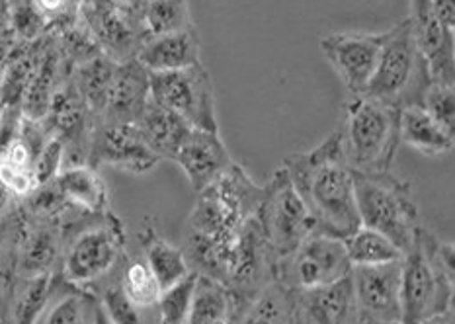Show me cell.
I'll use <instances>...</instances> for the list:
<instances>
[{"instance_id": "22", "label": "cell", "mask_w": 455, "mask_h": 324, "mask_svg": "<svg viewBox=\"0 0 455 324\" xmlns=\"http://www.w3.org/2000/svg\"><path fill=\"white\" fill-rule=\"evenodd\" d=\"M401 145L424 156H443L453 149L455 135L448 133L422 106L401 107L399 115Z\"/></svg>"}, {"instance_id": "37", "label": "cell", "mask_w": 455, "mask_h": 324, "mask_svg": "<svg viewBox=\"0 0 455 324\" xmlns=\"http://www.w3.org/2000/svg\"><path fill=\"white\" fill-rule=\"evenodd\" d=\"M100 303L114 324H147L145 315H143L145 311L135 307L133 303L124 296L120 286L106 289Z\"/></svg>"}, {"instance_id": "4", "label": "cell", "mask_w": 455, "mask_h": 324, "mask_svg": "<svg viewBox=\"0 0 455 324\" xmlns=\"http://www.w3.org/2000/svg\"><path fill=\"white\" fill-rule=\"evenodd\" d=\"M401 110L365 94L350 96L339 125L340 146L352 172H389L401 146Z\"/></svg>"}, {"instance_id": "19", "label": "cell", "mask_w": 455, "mask_h": 324, "mask_svg": "<svg viewBox=\"0 0 455 324\" xmlns=\"http://www.w3.org/2000/svg\"><path fill=\"white\" fill-rule=\"evenodd\" d=\"M149 98V73H147V68L137 59L117 63L110 91H108L106 106L96 120L137 122Z\"/></svg>"}, {"instance_id": "2", "label": "cell", "mask_w": 455, "mask_h": 324, "mask_svg": "<svg viewBox=\"0 0 455 324\" xmlns=\"http://www.w3.org/2000/svg\"><path fill=\"white\" fill-rule=\"evenodd\" d=\"M282 166L315 221V231L346 239L360 227L354 176L346 162L339 131L315 149L285 156Z\"/></svg>"}, {"instance_id": "42", "label": "cell", "mask_w": 455, "mask_h": 324, "mask_svg": "<svg viewBox=\"0 0 455 324\" xmlns=\"http://www.w3.org/2000/svg\"><path fill=\"white\" fill-rule=\"evenodd\" d=\"M12 200H16V198H12V195H10V194L3 188V186H0V217H4L8 208H10V203H12Z\"/></svg>"}, {"instance_id": "5", "label": "cell", "mask_w": 455, "mask_h": 324, "mask_svg": "<svg viewBox=\"0 0 455 324\" xmlns=\"http://www.w3.org/2000/svg\"><path fill=\"white\" fill-rule=\"evenodd\" d=\"M430 83L427 59L414 37L411 18L383 32L378 65L363 94L401 110L420 106Z\"/></svg>"}, {"instance_id": "26", "label": "cell", "mask_w": 455, "mask_h": 324, "mask_svg": "<svg viewBox=\"0 0 455 324\" xmlns=\"http://www.w3.org/2000/svg\"><path fill=\"white\" fill-rule=\"evenodd\" d=\"M116 61L104 53H98L86 61L78 63L71 75V81L86 104L92 117L102 114L106 106L108 91H110L112 76L116 71Z\"/></svg>"}, {"instance_id": "36", "label": "cell", "mask_w": 455, "mask_h": 324, "mask_svg": "<svg viewBox=\"0 0 455 324\" xmlns=\"http://www.w3.org/2000/svg\"><path fill=\"white\" fill-rule=\"evenodd\" d=\"M42 324H88V309L84 299L78 293L57 299L49 305Z\"/></svg>"}, {"instance_id": "25", "label": "cell", "mask_w": 455, "mask_h": 324, "mask_svg": "<svg viewBox=\"0 0 455 324\" xmlns=\"http://www.w3.org/2000/svg\"><path fill=\"white\" fill-rule=\"evenodd\" d=\"M239 301L221 281L197 276L190 312L184 324H233Z\"/></svg>"}, {"instance_id": "40", "label": "cell", "mask_w": 455, "mask_h": 324, "mask_svg": "<svg viewBox=\"0 0 455 324\" xmlns=\"http://www.w3.org/2000/svg\"><path fill=\"white\" fill-rule=\"evenodd\" d=\"M10 234H12V217L4 215V217H0V250L4 249Z\"/></svg>"}, {"instance_id": "30", "label": "cell", "mask_w": 455, "mask_h": 324, "mask_svg": "<svg viewBox=\"0 0 455 324\" xmlns=\"http://www.w3.org/2000/svg\"><path fill=\"white\" fill-rule=\"evenodd\" d=\"M145 39L196 28L188 0H147L141 16Z\"/></svg>"}, {"instance_id": "3", "label": "cell", "mask_w": 455, "mask_h": 324, "mask_svg": "<svg viewBox=\"0 0 455 324\" xmlns=\"http://www.w3.org/2000/svg\"><path fill=\"white\" fill-rule=\"evenodd\" d=\"M453 247L419 227L401 260V324L453 309Z\"/></svg>"}, {"instance_id": "8", "label": "cell", "mask_w": 455, "mask_h": 324, "mask_svg": "<svg viewBox=\"0 0 455 324\" xmlns=\"http://www.w3.org/2000/svg\"><path fill=\"white\" fill-rule=\"evenodd\" d=\"M344 239L313 231L288 257L275 262V281L291 291L329 286L350 276Z\"/></svg>"}, {"instance_id": "27", "label": "cell", "mask_w": 455, "mask_h": 324, "mask_svg": "<svg viewBox=\"0 0 455 324\" xmlns=\"http://www.w3.org/2000/svg\"><path fill=\"white\" fill-rule=\"evenodd\" d=\"M350 266H381L403 260V252L385 234L360 225L344 239Z\"/></svg>"}, {"instance_id": "18", "label": "cell", "mask_w": 455, "mask_h": 324, "mask_svg": "<svg viewBox=\"0 0 455 324\" xmlns=\"http://www.w3.org/2000/svg\"><path fill=\"white\" fill-rule=\"evenodd\" d=\"M293 324H362L350 276L323 288L293 291Z\"/></svg>"}, {"instance_id": "9", "label": "cell", "mask_w": 455, "mask_h": 324, "mask_svg": "<svg viewBox=\"0 0 455 324\" xmlns=\"http://www.w3.org/2000/svg\"><path fill=\"white\" fill-rule=\"evenodd\" d=\"M151 100L196 130L220 131L210 71L204 63L172 73H149Z\"/></svg>"}, {"instance_id": "24", "label": "cell", "mask_w": 455, "mask_h": 324, "mask_svg": "<svg viewBox=\"0 0 455 324\" xmlns=\"http://www.w3.org/2000/svg\"><path fill=\"white\" fill-rule=\"evenodd\" d=\"M233 324H293V291L280 281H270L239 303Z\"/></svg>"}, {"instance_id": "31", "label": "cell", "mask_w": 455, "mask_h": 324, "mask_svg": "<svg viewBox=\"0 0 455 324\" xmlns=\"http://www.w3.org/2000/svg\"><path fill=\"white\" fill-rule=\"evenodd\" d=\"M57 257L59 239L52 227H37L29 231L22 241V247H20V273H24V278H28L52 272Z\"/></svg>"}, {"instance_id": "34", "label": "cell", "mask_w": 455, "mask_h": 324, "mask_svg": "<svg viewBox=\"0 0 455 324\" xmlns=\"http://www.w3.org/2000/svg\"><path fill=\"white\" fill-rule=\"evenodd\" d=\"M420 106L443 127V130H446L451 135H455V92H453V86L430 83L427 91H424Z\"/></svg>"}, {"instance_id": "39", "label": "cell", "mask_w": 455, "mask_h": 324, "mask_svg": "<svg viewBox=\"0 0 455 324\" xmlns=\"http://www.w3.org/2000/svg\"><path fill=\"white\" fill-rule=\"evenodd\" d=\"M88 324H114L112 319L108 317V312L104 311L102 303H92L91 311H88Z\"/></svg>"}, {"instance_id": "32", "label": "cell", "mask_w": 455, "mask_h": 324, "mask_svg": "<svg viewBox=\"0 0 455 324\" xmlns=\"http://www.w3.org/2000/svg\"><path fill=\"white\" fill-rule=\"evenodd\" d=\"M120 288L124 291V296L141 311H155L158 297H161L163 293L161 286H158L156 278L153 276V272L147 266L145 260H133L127 264Z\"/></svg>"}, {"instance_id": "12", "label": "cell", "mask_w": 455, "mask_h": 324, "mask_svg": "<svg viewBox=\"0 0 455 324\" xmlns=\"http://www.w3.org/2000/svg\"><path fill=\"white\" fill-rule=\"evenodd\" d=\"M350 281L362 324H401V260L352 266Z\"/></svg>"}, {"instance_id": "14", "label": "cell", "mask_w": 455, "mask_h": 324, "mask_svg": "<svg viewBox=\"0 0 455 324\" xmlns=\"http://www.w3.org/2000/svg\"><path fill=\"white\" fill-rule=\"evenodd\" d=\"M383 34H331L321 49L350 96L363 94L378 65Z\"/></svg>"}, {"instance_id": "11", "label": "cell", "mask_w": 455, "mask_h": 324, "mask_svg": "<svg viewBox=\"0 0 455 324\" xmlns=\"http://www.w3.org/2000/svg\"><path fill=\"white\" fill-rule=\"evenodd\" d=\"M275 258L264 239L259 217H251L236 237L223 286L243 303L275 280Z\"/></svg>"}, {"instance_id": "33", "label": "cell", "mask_w": 455, "mask_h": 324, "mask_svg": "<svg viewBox=\"0 0 455 324\" xmlns=\"http://www.w3.org/2000/svg\"><path fill=\"white\" fill-rule=\"evenodd\" d=\"M197 272H190L184 280H180L168 289H163L161 297L156 303V324H184L188 319V312L192 307L196 283H197Z\"/></svg>"}, {"instance_id": "23", "label": "cell", "mask_w": 455, "mask_h": 324, "mask_svg": "<svg viewBox=\"0 0 455 324\" xmlns=\"http://www.w3.org/2000/svg\"><path fill=\"white\" fill-rule=\"evenodd\" d=\"M135 123L140 127L147 146L161 161H171L176 146L180 145L186 133L192 130L182 117H178L176 114L168 112L166 107L155 104L151 98Z\"/></svg>"}, {"instance_id": "35", "label": "cell", "mask_w": 455, "mask_h": 324, "mask_svg": "<svg viewBox=\"0 0 455 324\" xmlns=\"http://www.w3.org/2000/svg\"><path fill=\"white\" fill-rule=\"evenodd\" d=\"M67 162L65 156V143L59 139L57 135H49V139L39 151L36 164H34V174L37 186H45L49 182H53L57 178V174L63 170V166Z\"/></svg>"}, {"instance_id": "13", "label": "cell", "mask_w": 455, "mask_h": 324, "mask_svg": "<svg viewBox=\"0 0 455 324\" xmlns=\"http://www.w3.org/2000/svg\"><path fill=\"white\" fill-rule=\"evenodd\" d=\"M122 254V234L112 225L78 233L63 258V276L73 286H88L110 272Z\"/></svg>"}, {"instance_id": "10", "label": "cell", "mask_w": 455, "mask_h": 324, "mask_svg": "<svg viewBox=\"0 0 455 324\" xmlns=\"http://www.w3.org/2000/svg\"><path fill=\"white\" fill-rule=\"evenodd\" d=\"M88 164H108L132 174H149L161 159L147 146L135 122H100L91 131Z\"/></svg>"}, {"instance_id": "17", "label": "cell", "mask_w": 455, "mask_h": 324, "mask_svg": "<svg viewBox=\"0 0 455 324\" xmlns=\"http://www.w3.org/2000/svg\"><path fill=\"white\" fill-rule=\"evenodd\" d=\"M171 162L180 166L188 182L196 192L204 190L217 176H221L235 162L227 149L220 131L196 130L186 133L180 145L176 146Z\"/></svg>"}, {"instance_id": "7", "label": "cell", "mask_w": 455, "mask_h": 324, "mask_svg": "<svg viewBox=\"0 0 455 324\" xmlns=\"http://www.w3.org/2000/svg\"><path fill=\"white\" fill-rule=\"evenodd\" d=\"M256 217H259L264 239L268 242L275 262L288 257L315 231L311 213L298 190L293 188L283 166H280L262 186V200Z\"/></svg>"}, {"instance_id": "6", "label": "cell", "mask_w": 455, "mask_h": 324, "mask_svg": "<svg viewBox=\"0 0 455 324\" xmlns=\"http://www.w3.org/2000/svg\"><path fill=\"white\" fill-rule=\"evenodd\" d=\"M360 225L385 234L403 254L419 231V208L412 186L389 172H352Z\"/></svg>"}, {"instance_id": "38", "label": "cell", "mask_w": 455, "mask_h": 324, "mask_svg": "<svg viewBox=\"0 0 455 324\" xmlns=\"http://www.w3.org/2000/svg\"><path fill=\"white\" fill-rule=\"evenodd\" d=\"M432 10L450 29H455V6L453 0H430Z\"/></svg>"}, {"instance_id": "41", "label": "cell", "mask_w": 455, "mask_h": 324, "mask_svg": "<svg viewBox=\"0 0 455 324\" xmlns=\"http://www.w3.org/2000/svg\"><path fill=\"white\" fill-rule=\"evenodd\" d=\"M420 324H455L453 322V309H448L443 312H438V315H432L428 319H424Z\"/></svg>"}, {"instance_id": "28", "label": "cell", "mask_w": 455, "mask_h": 324, "mask_svg": "<svg viewBox=\"0 0 455 324\" xmlns=\"http://www.w3.org/2000/svg\"><path fill=\"white\" fill-rule=\"evenodd\" d=\"M147 266L151 268L161 289H168L192 272L186 252L163 237H151L145 244Z\"/></svg>"}, {"instance_id": "21", "label": "cell", "mask_w": 455, "mask_h": 324, "mask_svg": "<svg viewBox=\"0 0 455 324\" xmlns=\"http://www.w3.org/2000/svg\"><path fill=\"white\" fill-rule=\"evenodd\" d=\"M53 184L59 195L67 203V208H75L86 213H100L106 209V184L94 166L88 162L65 164Z\"/></svg>"}, {"instance_id": "1", "label": "cell", "mask_w": 455, "mask_h": 324, "mask_svg": "<svg viewBox=\"0 0 455 324\" xmlns=\"http://www.w3.org/2000/svg\"><path fill=\"white\" fill-rule=\"evenodd\" d=\"M262 200L244 166L233 162L221 176L197 192L192 213L186 221V258L197 273L225 281L235 242L243 225L254 217Z\"/></svg>"}, {"instance_id": "15", "label": "cell", "mask_w": 455, "mask_h": 324, "mask_svg": "<svg viewBox=\"0 0 455 324\" xmlns=\"http://www.w3.org/2000/svg\"><path fill=\"white\" fill-rule=\"evenodd\" d=\"M81 12L88 32L104 55L116 63L135 59L145 42V34L141 26L127 18L120 6H116L112 0H84Z\"/></svg>"}, {"instance_id": "20", "label": "cell", "mask_w": 455, "mask_h": 324, "mask_svg": "<svg viewBox=\"0 0 455 324\" xmlns=\"http://www.w3.org/2000/svg\"><path fill=\"white\" fill-rule=\"evenodd\" d=\"M147 73H172L202 63V45L196 28L147 37L135 55Z\"/></svg>"}, {"instance_id": "29", "label": "cell", "mask_w": 455, "mask_h": 324, "mask_svg": "<svg viewBox=\"0 0 455 324\" xmlns=\"http://www.w3.org/2000/svg\"><path fill=\"white\" fill-rule=\"evenodd\" d=\"M53 293V272L37 273L24 278L12 305L14 324H37L42 322Z\"/></svg>"}, {"instance_id": "16", "label": "cell", "mask_w": 455, "mask_h": 324, "mask_svg": "<svg viewBox=\"0 0 455 324\" xmlns=\"http://www.w3.org/2000/svg\"><path fill=\"white\" fill-rule=\"evenodd\" d=\"M411 22L420 51L427 59L430 81L455 84V29H450L432 10L430 0H411Z\"/></svg>"}]
</instances>
